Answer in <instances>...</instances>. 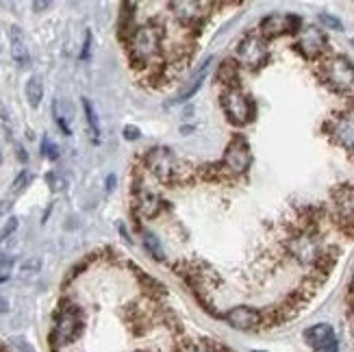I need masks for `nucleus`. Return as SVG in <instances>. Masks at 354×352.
<instances>
[{
    "mask_svg": "<svg viewBox=\"0 0 354 352\" xmlns=\"http://www.w3.org/2000/svg\"><path fill=\"white\" fill-rule=\"evenodd\" d=\"M313 352H339V344H337V340H333V342H328L326 346H322V348H317V350H313Z\"/></svg>",
    "mask_w": 354,
    "mask_h": 352,
    "instance_id": "29",
    "label": "nucleus"
},
{
    "mask_svg": "<svg viewBox=\"0 0 354 352\" xmlns=\"http://www.w3.org/2000/svg\"><path fill=\"white\" fill-rule=\"evenodd\" d=\"M124 137H127V140H140V129H137V127H124Z\"/></svg>",
    "mask_w": 354,
    "mask_h": 352,
    "instance_id": "30",
    "label": "nucleus"
},
{
    "mask_svg": "<svg viewBox=\"0 0 354 352\" xmlns=\"http://www.w3.org/2000/svg\"><path fill=\"white\" fill-rule=\"evenodd\" d=\"M7 311H9V302L0 296V313H7Z\"/></svg>",
    "mask_w": 354,
    "mask_h": 352,
    "instance_id": "33",
    "label": "nucleus"
},
{
    "mask_svg": "<svg viewBox=\"0 0 354 352\" xmlns=\"http://www.w3.org/2000/svg\"><path fill=\"white\" fill-rule=\"evenodd\" d=\"M174 352H228L222 344L211 340H183L176 344Z\"/></svg>",
    "mask_w": 354,
    "mask_h": 352,
    "instance_id": "19",
    "label": "nucleus"
},
{
    "mask_svg": "<svg viewBox=\"0 0 354 352\" xmlns=\"http://www.w3.org/2000/svg\"><path fill=\"white\" fill-rule=\"evenodd\" d=\"M220 104H222V111H224L226 120L233 127H239V129L252 124V120L257 115V104H254V100L250 98V94H245L241 87L222 89Z\"/></svg>",
    "mask_w": 354,
    "mask_h": 352,
    "instance_id": "6",
    "label": "nucleus"
},
{
    "mask_svg": "<svg viewBox=\"0 0 354 352\" xmlns=\"http://www.w3.org/2000/svg\"><path fill=\"white\" fill-rule=\"evenodd\" d=\"M144 246H146V250L157 259V261H163V248H161V243H159V239L152 235V233H146L144 235Z\"/></svg>",
    "mask_w": 354,
    "mask_h": 352,
    "instance_id": "22",
    "label": "nucleus"
},
{
    "mask_svg": "<svg viewBox=\"0 0 354 352\" xmlns=\"http://www.w3.org/2000/svg\"><path fill=\"white\" fill-rule=\"evenodd\" d=\"M144 167L157 176L165 185H183V183H192L196 178V167L185 165L170 148L157 146L148 150L144 155Z\"/></svg>",
    "mask_w": 354,
    "mask_h": 352,
    "instance_id": "3",
    "label": "nucleus"
},
{
    "mask_svg": "<svg viewBox=\"0 0 354 352\" xmlns=\"http://www.w3.org/2000/svg\"><path fill=\"white\" fill-rule=\"evenodd\" d=\"M211 61H213V59H207L205 64H203V68H200V70L194 74V79L189 81V85H187V87H183L172 100H167L165 106H174V104H180V102H185V100H189V98L196 94V91H198L200 87H203V83H205V79H207V72H209V68H211Z\"/></svg>",
    "mask_w": 354,
    "mask_h": 352,
    "instance_id": "16",
    "label": "nucleus"
},
{
    "mask_svg": "<svg viewBox=\"0 0 354 352\" xmlns=\"http://www.w3.org/2000/svg\"><path fill=\"white\" fill-rule=\"evenodd\" d=\"M294 48L304 59L313 61V64H317V61H322L326 55H330L326 33L322 30V26H313V24H306L300 28V33L296 35V41H294Z\"/></svg>",
    "mask_w": 354,
    "mask_h": 352,
    "instance_id": "9",
    "label": "nucleus"
},
{
    "mask_svg": "<svg viewBox=\"0 0 354 352\" xmlns=\"http://www.w3.org/2000/svg\"><path fill=\"white\" fill-rule=\"evenodd\" d=\"M83 106H85V115H87V122H89V129H91V133H94V140L98 142V135H100L98 115H96L94 106H91V102L87 98H83Z\"/></svg>",
    "mask_w": 354,
    "mask_h": 352,
    "instance_id": "23",
    "label": "nucleus"
},
{
    "mask_svg": "<svg viewBox=\"0 0 354 352\" xmlns=\"http://www.w3.org/2000/svg\"><path fill=\"white\" fill-rule=\"evenodd\" d=\"M26 100L30 106H39L41 98H44V85H41V79L39 76H30L28 83H26Z\"/></svg>",
    "mask_w": 354,
    "mask_h": 352,
    "instance_id": "21",
    "label": "nucleus"
},
{
    "mask_svg": "<svg viewBox=\"0 0 354 352\" xmlns=\"http://www.w3.org/2000/svg\"><path fill=\"white\" fill-rule=\"evenodd\" d=\"M85 328V315L79 304L64 300L59 304L55 315V328H53V346H70L83 335Z\"/></svg>",
    "mask_w": 354,
    "mask_h": 352,
    "instance_id": "5",
    "label": "nucleus"
},
{
    "mask_svg": "<svg viewBox=\"0 0 354 352\" xmlns=\"http://www.w3.org/2000/svg\"><path fill=\"white\" fill-rule=\"evenodd\" d=\"M254 352H263V350H254Z\"/></svg>",
    "mask_w": 354,
    "mask_h": 352,
    "instance_id": "36",
    "label": "nucleus"
},
{
    "mask_svg": "<svg viewBox=\"0 0 354 352\" xmlns=\"http://www.w3.org/2000/svg\"><path fill=\"white\" fill-rule=\"evenodd\" d=\"M330 218L346 235H354V185H337L330 189Z\"/></svg>",
    "mask_w": 354,
    "mask_h": 352,
    "instance_id": "8",
    "label": "nucleus"
},
{
    "mask_svg": "<svg viewBox=\"0 0 354 352\" xmlns=\"http://www.w3.org/2000/svg\"><path fill=\"white\" fill-rule=\"evenodd\" d=\"M352 292H354V279H352Z\"/></svg>",
    "mask_w": 354,
    "mask_h": 352,
    "instance_id": "35",
    "label": "nucleus"
},
{
    "mask_svg": "<svg viewBox=\"0 0 354 352\" xmlns=\"http://www.w3.org/2000/svg\"><path fill=\"white\" fill-rule=\"evenodd\" d=\"M135 9H137L135 3H124V5H122V13H120V39L124 41V44L133 35V30L137 28L135 26Z\"/></svg>",
    "mask_w": 354,
    "mask_h": 352,
    "instance_id": "20",
    "label": "nucleus"
},
{
    "mask_svg": "<svg viewBox=\"0 0 354 352\" xmlns=\"http://www.w3.org/2000/svg\"><path fill=\"white\" fill-rule=\"evenodd\" d=\"M235 61L239 64V68H248L252 72L261 70L268 66L270 61V46L268 39L261 37L259 33H248L243 35L237 44L235 50Z\"/></svg>",
    "mask_w": 354,
    "mask_h": 352,
    "instance_id": "7",
    "label": "nucleus"
},
{
    "mask_svg": "<svg viewBox=\"0 0 354 352\" xmlns=\"http://www.w3.org/2000/svg\"><path fill=\"white\" fill-rule=\"evenodd\" d=\"M252 165V148L243 135H233L224 150V157L215 165H200V176L209 180H228L239 178L250 170Z\"/></svg>",
    "mask_w": 354,
    "mask_h": 352,
    "instance_id": "2",
    "label": "nucleus"
},
{
    "mask_svg": "<svg viewBox=\"0 0 354 352\" xmlns=\"http://www.w3.org/2000/svg\"><path fill=\"white\" fill-rule=\"evenodd\" d=\"M317 22L324 26V28H330V30H344V24L339 18H335L330 13H319L317 15Z\"/></svg>",
    "mask_w": 354,
    "mask_h": 352,
    "instance_id": "24",
    "label": "nucleus"
},
{
    "mask_svg": "<svg viewBox=\"0 0 354 352\" xmlns=\"http://www.w3.org/2000/svg\"><path fill=\"white\" fill-rule=\"evenodd\" d=\"M333 340H337V337H335V331H333V326L326 324V322L313 324V326H309V328L304 331V342L309 344L313 350H317V348H322V346H326V344L333 342Z\"/></svg>",
    "mask_w": 354,
    "mask_h": 352,
    "instance_id": "17",
    "label": "nucleus"
},
{
    "mask_svg": "<svg viewBox=\"0 0 354 352\" xmlns=\"http://www.w3.org/2000/svg\"><path fill=\"white\" fill-rule=\"evenodd\" d=\"M13 268V257H7V254H0V281H3L9 270Z\"/></svg>",
    "mask_w": 354,
    "mask_h": 352,
    "instance_id": "27",
    "label": "nucleus"
},
{
    "mask_svg": "<svg viewBox=\"0 0 354 352\" xmlns=\"http://www.w3.org/2000/svg\"><path fill=\"white\" fill-rule=\"evenodd\" d=\"M302 26L304 24L300 20V15H294V13H270L259 22L257 33L270 41V39H276V37H283V35H298Z\"/></svg>",
    "mask_w": 354,
    "mask_h": 352,
    "instance_id": "10",
    "label": "nucleus"
},
{
    "mask_svg": "<svg viewBox=\"0 0 354 352\" xmlns=\"http://www.w3.org/2000/svg\"><path fill=\"white\" fill-rule=\"evenodd\" d=\"M218 83L222 89H233L239 87V64L235 59H226L218 68Z\"/></svg>",
    "mask_w": 354,
    "mask_h": 352,
    "instance_id": "18",
    "label": "nucleus"
},
{
    "mask_svg": "<svg viewBox=\"0 0 354 352\" xmlns=\"http://www.w3.org/2000/svg\"><path fill=\"white\" fill-rule=\"evenodd\" d=\"M172 9V15L176 18V22L185 28V30H189V28H203L205 24V18H207V9H211L213 5L209 3H192V0H180V3H170L167 5Z\"/></svg>",
    "mask_w": 354,
    "mask_h": 352,
    "instance_id": "12",
    "label": "nucleus"
},
{
    "mask_svg": "<svg viewBox=\"0 0 354 352\" xmlns=\"http://www.w3.org/2000/svg\"><path fill=\"white\" fill-rule=\"evenodd\" d=\"M33 7H35V9H46V7H50V3H35Z\"/></svg>",
    "mask_w": 354,
    "mask_h": 352,
    "instance_id": "34",
    "label": "nucleus"
},
{
    "mask_svg": "<svg viewBox=\"0 0 354 352\" xmlns=\"http://www.w3.org/2000/svg\"><path fill=\"white\" fill-rule=\"evenodd\" d=\"M28 183H30V174L24 170V172H20L18 176H15V180H13V187H11V192L13 194H20L26 185H28Z\"/></svg>",
    "mask_w": 354,
    "mask_h": 352,
    "instance_id": "26",
    "label": "nucleus"
},
{
    "mask_svg": "<svg viewBox=\"0 0 354 352\" xmlns=\"http://www.w3.org/2000/svg\"><path fill=\"white\" fill-rule=\"evenodd\" d=\"M15 228H18V218H9V222L5 224V228L0 231V241H3L5 237H9L15 231Z\"/></svg>",
    "mask_w": 354,
    "mask_h": 352,
    "instance_id": "28",
    "label": "nucleus"
},
{
    "mask_svg": "<svg viewBox=\"0 0 354 352\" xmlns=\"http://www.w3.org/2000/svg\"><path fill=\"white\" fill-rule=\"evenodd\" d=\"M163 41H165V26L157 20L140 24L133 35L127 39V53L131 66L137 70L152 72L163 64Z\"/></svg>",
    "mask_w": 354,
    "mask_h": 352,
    "instance_id": "1",
    "label": "nucleus"
},
{
    "mask_svg": "<svg viewBox=\"0 0 354 352\" xmlns=\"http://www.w3.org/2000/svg\"><path fill=\"white\" fill-rule=\"evenodd\" d=\"M224 322L230 326V328H235V331H243V333H248V331H257L261 328L266 322H263V311H259L254 307H248V304H239V307H233V309H228L226 313L220 315Z\"/></svg>",
    "mask_w": 354,
    "mask_h": 352,
    "instance_id": "13",
    "label": "nucleus"
},
{
    "mask_svg": "<svg viewBox=\"0 0 354 352\" xmlns=\"http://www.w3.org/2000/svg\"><path fill=\"white\" fill-rule=\"evenodd\" d=\"M163 207H165L163 198L157 192L146 187L144 183L137 178L135 180V211L140 213L142 218H157L163 211Z\"/></svg>",
    "mask_w": 354,
    "mask_h": 352,
    "instance_id": "14",
    "label": "nucleus"
},
{
    "mask_svg": "<svg viewBox=\"0 0 354 352\" xmlns=\"http://www.w3.org/2000/svg\"><path fill=\"white\" fill-rule=\"evenodd\" d=\"M9 44H11V57L20 68H26L30 64V55H28V46L24 39V33L20 26H9Z\"/></svg>",
    "mask_w": 354,
    "mask_h": 352,
    "instance_id": "15",
    "label": "nucleus"
},
{
    "mask_svg": "<svg viewBox=\"0 0 354 352\" xmlns=\"http://www.w3.org/2000/svg\"><path fill=\"white\" fill-rule=\"evenodd\" d=\"M352 46H354V39H352Z\"/></svg>",
    "mask_w": 354,
    "mask_h": 352,
    "instance_id": "37",
    "label": "nucleus"
},
{
    "mask_svg": "<svg viewBox=\"0 0 354 352\" xmlns=\"http://www.w3.org/2000/svg\"><path fill=\"white\" fill-rule=\"evenodd\" d=\"M324 133L330 137V142L344 148L350 157H354V111L335 113L326 120Z\"/></svg>",
    "mask_w": 354,
    "mask_h": 352,
    "instance_id": "11",
    "label": "nucleus"
},
{
    "mask_svg": "<svg viewBox=\"0 0 354 352\" xmlns=\"http://www.w3.org/2000/svg\"><path fill=\"white\" fill-rule=\"evenodd\" d=\"M319 81L335 94L344 96L354 109V64L339 53H330L315 64Z\"/></svg>",
    "mask_w": 354,
    "mask_h": 352,
    "instance_id": "4",
    "label": "nucleus"
},
{
    "mask_svg": "<svg viewBox=\"0 0 354 352\" xmlns=\"http://www.w3.org/2000/svg\"><path fill=\"white\" fill-rule=\"evenodd\" d=\"M89 48H91V33H89V30H87V33H85V46H83L81 59H87V57H89Z\"/></svg>",
    "mask_w": 354,
    "mask_h": 352,
    "instance_id": "31",
    "label": "nucleus"
},
{
    "mask_svg": "<svg viewBox=\"0 0 354 352\" xmlns=\"http://www.w3.org/2000/svg\"><path fill=\"white\" fill-rule=\"evenodd\" d=\"M39 266H41L39 259H33V261H26V263L22 266V270H24V272H28V270H39Z\"/></svg>",
    "mask_w": 354,
    "mask_h": 352,
    "instance_id": "32",
    "label": "nucleus"
},
{
    "mask_svg": "<svg viewBox=\"0 0 354 352\" xmlns=\"http://www.w3.org/2000/svg\"><path fill=\"white\" fill-rule=\"evenodd\" d=\"M41 152H44V157H48L50 161H57V159H59V148L48 140V137H44V142H41Z\"/></svg>",
    "mask_w": 354,
    "mask_h": 352,
    "instance_id": "25",
    "label": "nucleus"
}]
</instances>
